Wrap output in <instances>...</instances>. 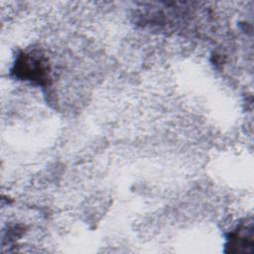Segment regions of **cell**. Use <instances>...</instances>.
<instances>
[{"label": "cell", "mask_w": 254, "mask_h": 254, "mask_svg": "<svg viewBox=\"0 0 254 254\" xmlns=\"http://www.w3.org/2000/svg\"><path fill=\"white\" fill-rule=\"evenodd\" d=\"M13 71L18 77L44 84L49 74V64L40 55L23 53L18 57Z\"/></svg>", "instance_id": "obj_1"}, {"label": "cell", "mask_w": 254, "mask_h": 254, "mask_svg": "<svg viewBox=\"0 0 254 254\" xmlns=\"http://www.w3.org/2000/svg\"><path fill=\"white\" fill-rule=\"evenodd\" d=\"M227 247L230 252H248L253 247L252 226H241L231 232Z\"/></svg>", "instance_id": "obj_2"}]
</instances>
